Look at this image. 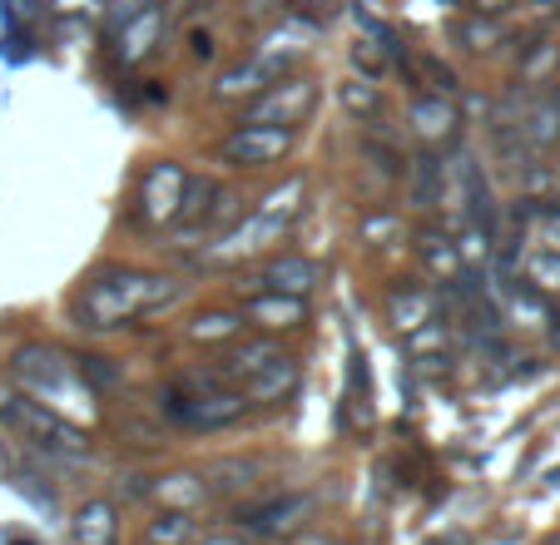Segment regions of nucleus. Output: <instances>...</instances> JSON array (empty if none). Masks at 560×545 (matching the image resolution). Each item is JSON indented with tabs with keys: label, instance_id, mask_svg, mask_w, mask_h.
I'll use <instances>...</instances> for the list:
<instances>
[{
	"label": "nucleus",
	"instance_id": "1",
	"mask_svg": "<svg viewBox=\"0 0 560 545\" xmlns=\"http://www.w3.org/2000/svg\"><path fill=\"white\" fill-rule=\"evenodd\" d=\"M170 278H144V272H125V268H109L100 278H90L85 293H80V327H119L125 317L139 313H154L159 303H170L174 288H164Z\"/></svg>",
	"mask_w": 560,
	"mask_h": 545
},
{
	"label": "nucleus",
	"instance_id": "2",
	"mask_svg": "<svg viewBox=\"0 0 560 545\" xmlns=\"http://www.w3.org/2000/svg\"><path fill=\"white\" fill-rule=\"evenodd\" d=\"M244 407H248V397L238 387H223L219 368L209 378H179L164 392V411L174 421H184V427H203V431H219L229 421H238Z\"/></svg>",
	"mask_w": 560,
	"mask_h": 545
},
{
	"label": "nucleus",
	"instance_id": "3",
	"mask_svg": "<svg viewBox=\"0 0 560 545\" xmlns=\"http://www.w3.org/2000/svg\"><path fill=\"white\" fill-rule=\"evenodd\" d=\"M219 378L238 382V392L248 402H278L283 392H293L298 362L288 352H278L273 343H244L219 362Z\"/></svg>",
	"mask_w": 560,
	"mask_h": 545
},
{
	"label": "nucleus",
	"instance_id": "4",
	"mask_svg": "<svg viewBox=\"0 0 560 545\" xmlns=\"http://www.w3.org/2000/svg\"><path fill=\"white\" fill-rule=\"evenodd\" d=\"M313 105H317V84L313 80H273L268 90H258V100L248 105V125H283V129H293V125H303L307 115H313Z\"/></svg>",
	"mask_w": 560,
	"mask_h": 545
},
{
	"label": "nucleus",
	"instance_id": "5",
	"mask_svg": "<svg viewBox=\"0 0 560 545\" xmlns=\"http://www.w3.org/2000/svg\"><path fill=\"white\" fill-rule=\"evenodd\" d=\"M293 149V129L283 125H238L229 139H219V159L238 169H264V164H278V159Z\"/></svg>",
	"mask_w": 560,
	"mask_h": 545
},
{
	"label": "nucleus",
	"instance_id": "6",
	"mask_svg": "<svg viewBox=\"0 0 560 545\" xmlns=\"http://www.w3.org/2000/svg\"><path fill=\"white\" fill-rule=\"evenodd\" d=\"M5 421L21 427L25 437H35L40 447H55V451H80L85 447V431L70 427L60 411H50L45 402H31V397H5Z\"/></svg>",
	"mask_w": 560,
	"mask_h": 545
},
{
	"label": "nucleus",
	"instance_id": "7",
	"mask_svg": "<svg viewBox=\"0 0 560 545\" xmlns=\"http://www.w3.org/2000/svg\"><path fill=\"white\" fill-rule=\"evenodd\" d=\"M11 372H15V378H21L31 392H40L45 402H55V397H65V392H74L70 362H65L55 347H40V343L21 347V352H15V362H11Z\"/></svg>",
	"mask_w": 560,
	"mask_h": 545
},
{
	"label": "nucleus",
	"instance_id": "8",
	"mask_svg": "<svg viewBox=\"0 0 560 545\" xmlns=\"http://www.w3.org/2000/svg\"><path fill=\"white\" fill-rule=\"evenodd\" d=\"M184 184H189V174H184L179 164H154L144 174V184H139V213H144L149 223H170L179 219V204H184Z\"/></svg>",
	"mask_w": 560,
	"mask_h": 545
},
{
	"label": "nucleus",
	"instance_id": "9",
	"mask_svg": "<svg viewBox=\"0 0 560 545\" xmlns=\"http://www.w3.org/2000/svg\"><path fill=\"white\" fill-rule=\"evenodd\" d=\"M313 496H278V501H268V506H258V511H248L244 515V525L254 535H288V531H298L303 525V515H313Z\"/></svg>",
	"mask_w": 560,
	"mask_h": 545
},
{
	"label": "nucleus",
	"instance_id": "10",
	"mask_svg": "<svg viewBox=\"0 0 560 545\" xmlns=\"http://www.w3.org/2000/svg\"><path fill=\"white\" fill-rule=\"evenodd\" d=\"M407 119H412V129L427 139V144H446V139H456V129H462L456 105L442 95H417L412 109H407Z\"/></svg>",
	"mask_w": 560,
	"mask_h": 545
},
{
	"label": "nucleus",
	"instance_id": "11",
	"mask_svg": "<svg viewBox=\"0 0 560 545\" xmlns=\"http://www.w3.org/2000/svg\"><path fill=\"white\" fill-rule=\"evenodd\" d=\"M159 31H164V11H159L154 0H144V5H139V11H129L125 15V35H119V55H125L129 65L135 60H144L149 50H154V40H159Z\"/></svg>",
	"mask_w": 560,
	"mask_h": 545
},
{
	"label": "nucleus",
	"instance_id": "12",
	"mask_svg": "<svg viewBox=\"0 0 560 545\" xmlns=\"http://www.w3.org/2000/svg\"><path fill=\"white\" fill-rule=\"evenodd\" d=\"M278 80V70L268 60H258V55H248V60H238L229 74H219V84H213V95L219 100H238V95H258V90H268V84Z\"/></svg>",
	"mask_w": 560,
	"mask_h": 545
},
{
	"label": "nucleus",
	"instance_id": "13",
	"mask_svg": "<svg viewBox=\"0 0 560 545\" xmlns=\"http://www.w3.org/2000/svg\"><path fill=\"white\" fill-rule=\"evenodd\" d=\"M258 283L273 288V293H293V298H303L307 288L317 283V263H307V258H298V253H288V258L268 263V268L258 272Z\"/></svg>",
	"mask_w": 560,
	"mask_h": 545
},
{
	"label": "nucleus",
	"instance_id": "14",
	"mask_svg": "<svg viewBox=\"0 0 560 545\" xmlns=\"http://www.w3.org/2000/svg\"><path fill=\"white\" fill-rule=\"evenodd\" d=\"M244 313L264 327H298L307 317V308H303V298H293V293H264V298H248Z\"/></svg>",
	"mask_w": 560,
	"mask_h": 545
},
{
	"label": "nucleus",
	"instance_id": "15",
	"mask_svg": "<svg viewBox=\"0 0 560 545\" xmlns=\"http://www.w3.org/2000/svg\"><path fill=\"white\" fill-rule=\"evenodd\" d=\"M74 545H115V506L90 501L74 515Z\"/></svg>",
	"mask_w": 560,
	"mask_h": 545
},
{
	"label": "nucleus",
	"instance_id": "16",
	"mask_svg": "<svg viewBox=\"0 0 560 545\" xmlns=\"http://www.w3.org/2000/svg\"><path fill=\"white\" fill-rule=\"evenodd\" d=\"M189 541H194L189 511H164V515H154V521L144 525V535H139V545H189Z\"/></svg>",
	"mask_w": 560,
	"mask_h": 545
},
{
	"label": "nucleus",
	"instance_id": "17",
	"mask_svg": "<svg viewBox=\"0 0 560 545\" xmlns=\"http://www.w3.org/2000/svg\"><path fill=\"white\" fill-rule=\"evenodd\" d=\"M407 70H412V80L422 84V95H452L456 90V74L446 70L442 60H432V55H412Z\"/></svg>",
	"mask_w": 560,
	"mask_h": 545
},
{
	"label": "nucleus",
	"instance_id": "18",
	"mask_svg": "<svg viewBox=\"0 0 560 545\" xmlns=\"http://www.w3.org/2000/svg\"><path fill=\"white\" fill-rule=\"evenodd\" d=\"M501 35H506V31H501V25L491 21V15H476V11L466 15L462 25H456V40H462L466 50H491V45H497Z\"/></svg>",
	"mask_w": 560,
	"mask_h": 545
},
{
	"label": "nucleus",
	"instance_id": "19",
	"mask_svg": "<svg viewBox=\"0 0 560 545\" xmlns=\"http://www.w3.org/2000/svg\"><path fill=\"white\" fill-rule=\"evenodd\" d=\"M342 109H348V115H377L382 109V95H377V84H368V80H352V84H342Z\"/></svg>",
	"mask_w": 560,
	"mask_h": 545
},
{
	"label": "nucleus",
	"instance_id": "20",
	"mask_svg": "<svg viewBox=\"0 0 560 545\" xmlns=\"http://www.w3.org/2000/svg\"><path fill=\"white\" fill-rule=\"evenodd\" d=\"M238 327H244V323H238L233 313H199L189 323V337H199V343H213V337H233Z\"/></svg>",
	"mask_w": 560,
	"mask_h": 545
},
{
	"label": "nucleus",
	"instance_id": "21",
	"mask_svg": "<svg viewBox=\"0 0 560 545\" xmlns=\"http://www.w3.org/2000/svg\"><path fill=\"white\" fill-rule=\"evenodd\" d=\"M436 189H442V164H436V159H422V169H417V184H412L417 204H422V209H432Z\"/></svg>",
	"mask_w": 560,
	"mask_h": 545
},
{
	"label": "nucleus",
	"instance_id": "22",
	"mask_svg": "<svg viewBox=\"0 0 560 545\" xmlns=\"http://www.w3.org/2000/svg\"><path fill=\"white\" fill-rule=\"evenodd\" d=\"M526 278L536 288H560V258L556 253H536V258L526 263Z\"/></svg>",
	"mask_w": 560,
	"mask_h": 545
},
{
	"label": "nucleus",
	"instance_id": "23",
	"mask_svg": "<svg viewBox=\"0 0 560 545\" xmlns=\"http://www.w3.org/2000/svg\"><path fill=\"white\" fill-rule=\"evenodd\" d=\"M427 263H432V268H442V272H456V248L446 239H427Z\"/></svg>",
	"mask_w": 560,
	"mask_h": 545
},
{
	"label": "nucleus",
	"instance_id": "24",
	"mask_svg": "<svg viewBox=\"0 0 560 545\" xmlns=\"http://www.w3.org/2000/svg\"><path fill=\"white\" fill-rule=\"evenodd\" d=\"M466 5H471L476 15H501L506 5H516V0H466Z\"/></svg>",
	"mask_w": 560,
	"mask_h": 545
},
{
	"label": "nucleus",
	"instance_id": "25",
	"mask_svg": "<svg viewBox=\"0 0 560 545\" xmlns=\"http://www.w3.org/2000/svg\"><path fill=\"white\" fill-rule=\"evenodd\" d=\"M199 545H254L248 535H229V531H213V535H203Z\"/></svg>",
	"mask_w": 560,
	"mask_h": 545
},
{
	"label": "nucleus",
	"instance_id": "26",
	"mask_svg": "<svg viewBox=\"0 0 560 545\" xmlns=\"http://www.w3.org/2000/svg\"><path fill=\"white\" fill-rule=\"evenodd\" d=\"M303 545H323V541H317V535H313V541H303Z\"/></svg>",
	"mask_w": 560,
	"mask_h": 545
}]
</instances>
